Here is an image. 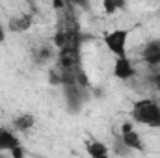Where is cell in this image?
<instances>
[{"label":"cell","instance_id":"6da1fadb","mask_svg":"<svg viewBox=\"0 0 160 158\" xmlns=\"http://www.w3.org/2000/svg\"><path fill=\"white\" fill-rule=\"evenodd\" d=\"M130 117L138 125L160 128V104L155 99H140L132 104Z\"/></svg>","mask_w":160,"mask_h":158},{"label":"cell","instance_id":"7a4b0ae2","mask_svg":"<svg viewBox=\"0 0 160 158\" xmlns=\"http://www.w3.org/2000/svg\"><path fill=\"white\" fill-rule=\"evenodd\" d=\"M102 41H104L106 48H108L116 58H123V56H127L128 30L116 28V30H112V32H106V34L102 36Z\"/></svg>","mask_w":160,"mask_h":158},{"label":"cell","instance_id":"3957f363","mask_svg":"<svg viewBox=\"0 0 160 158\" xmlns=\"http://www.w3.org/2000/svg\"><path fill=\"white\" fill-rule=\"evenodd\" d=\"M121 141L130 147L132 151H143V141L140 138V134L134 130L132 123H123L121 125Z\"/></svg>","mask_w":160,"mask_h":158},{"label":"cell","instance_id":"277c9868","mask_svg":"<svg viewBox=\"0 0 160 158\" xmlns=\"http://www.w3.org/2000/svg\"><path fill=\"white\" fill-rule=\"evenodd\" d=\"M136 75V69H134V63L130 62L128 56H123V58H116V63H114V77L118 80H127L134 78Z\"/></svg>","mask_w":160,"mask_h":158},{"label":"cell","instance_id":"5b68a950","mask_svg":"<svg viewBox=\"0 0 160 158\" xmlns=\"http://www.w3.org/2000/svg\"><path fill=\"white\" fill-rule=\"evenodd\" d=\"M142 60L149 67H160V39H151L142 48Z\"/></svg>","mask_w":160,"mask_h":158},{"label":"cell","instance_id":"8992f818","mask_svg":"<svg viewBox=\"0 0 160 158\" xmlns=\"http://www.w3.org/2000/svg\"><path fill=\"white\" fill-rule=\"evenodd\" d=\"M32 22H34V17L30 13H21V15L9 19L8 30H11V32H26V30L32 28Z\"/></svg>","mask_w":160,"mask_h":158},{"label":"cell","instance_id":"52a82bcc","mask_svg":"<svg viewBox=\"0 0 160 158\" xmlns=\"http://www.w3.org/2000/svg\"><path fill=\"white\" fill-rule=\"evenodd\" d=\"M17 145H21L17 134L9 128H0V153H9Z\"/></svg>","mask_w":160,"mask_h":158},{"label":"cell","instance_id":"ba28073f","mask_svg":"<svg viewBox=\"0 0 160 158\" xmlns=\"http://www.w3.org/2000/svg\"><path fill=\"white\" fill-rule=\"evenodd\" d=\"M34 125H36V117L32 114H28V112L26 114H19L13 119V128L19 130V132H28L30 128H34Z\"/></svg>","mask_w":160,"mask_h":158},{"label":"cell","instance_id":"9c48e42d","mask_svg":"<svg viewBox=\"0 0 160 158\" xmlns=\"http://www.w3.org/2000/svg\"><path fill=\"white\" fill-rule=\"evenodd\" d=\"M86 153L91 158H106L110 155V149L104 143H101V141L95 140V141H88L86 143Z\"/></svg>","mask_w":160,"mask_h":158},{"label":"cell","instance_id":"30bf717a","mask_svg":"<svg viewBox=\"0 0 160 158\" xmlns=\"http://www.w3.org/2000/svg\"><path fill=\"white\" fill-rule=\"evenodd\" d=\"M52 58H54V50H52V47H47V45L39 47V48L34 52V62H36L38 65H47Z\"/></svg>","mask_w":160,"mask_h":158},{"label":"cell","instance_id":"8fae6325","mask_svg":"<svg viewBox=\"0 0 160 158\" xmlns=\"http://www.w3.org/2000/svg\"><path fill=\"white\" fill-rule=\"evenodd\" d=\"M125 7H127V0H102V11L106 15H114Z\"/></svg>","mask_w":160,"mask_h":158},{"label":"cell","instance_id":"7c38bea8","mask_svg":"<svg viewBox=\"0 0 160 158\" xmlns=\"http://www.w3.org/2000/svg\"><path fill=\"white\" fill-rule=\"evenodd\" d=\"M114 153L123 156V155H130V153H132V149H130V147H127V145L121 141V138H119V140L114 143Z\"/></svg>","mask_w":160,"mask_h":158},{"label":"cell","instance_id":"4fadbf2b","mask_svg":"<svg viewBox=\"0 0 160 158\" xmlns=\"http://www.w3.org/2000/svg\"><path fill=\"white\" fill-rule=\"evenodd\" d=\"M67 2L75 7H80V9H89V6H91L89 0H67Z\"/></svg>","mask_w":160,"mask_h":158},{"label":"cell","instance_id":"5bb4252c","mask_svg":"<svg viewBox=\"0 0 160 158\" xmlns=\"http://www.w3.org/2000/svg\"><path fill=\"white\" fill-rule=\"evenodd\" d=\"M149 82H151L155 87H158L160 86V69L158 67H153V75L149 77Z\"/></svg>","mask_w":160,"mask_h":158},{"label":"cell","instance_id":"9a60e30c","mask_svg":"<svg viewBox=\"0 0 160 158\" xmlns=\"http://www.w3.org/2000/svg\"><path fill=\"white\" fill-rule=\"evenodd\" d=\"M9 155H11L13 158H22L24 156V149H22L21 145H17V147H13V149L9 151Z\"/></svg>","mask_w":160,"mask_h":158},{"label":"cell","instance_id":"2e32d148","mask_svg":"<svg viewBox=\"0 0 160 158\" xmlns=\"http://www.w3.org/2000/svg\"><path fill=\"white\" fill-rule=\"evenodd\" d=\"M6 41V28H4V22H2V19H0V45Z\"/></svg>","mask_w":160,"mask_h":158},{"label":"cell","instance_id":"e0dca14e","mask_svg":"<svg viewBox=\"0 0 160 158\" xmlns=\"http://www.w3.org/2000/svg\"><path fill=\"white\" fill-rule=\"evenodd\" d=\"M157 89H158V93H160V86H158V87H157Z\"/></svg>","mask_w":160,"mask_h":158},{"label":"cell","instance_id":"ac0fdd59","mask_svg":"<svg viewBox=\"0 0 160 158\" xmlns=\"http://www.w3.org/2000/svg\"><path fill=\"white\" fill-rule=\"evenodd\" d=\"M158 15H160V13H158Z\"/></svg>","mask_w":160,"mask_h":158}]
</instances>
